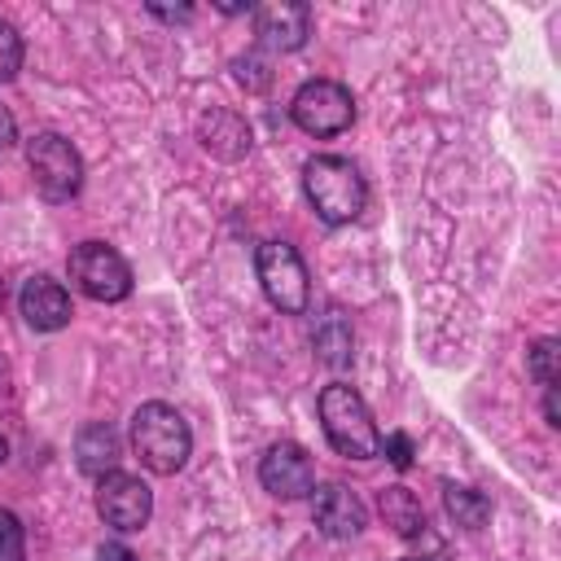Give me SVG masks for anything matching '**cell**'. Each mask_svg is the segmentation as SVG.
<instances>
[{
  "instance_id": "1",
  "label": "cell",
  "mask_w": 561,
  "mask_h": 561,
  "mask_svg": "<svg viewBox=\"0 0 561 561\" xmlns=\"http://www.w3.org/2000/svg\"><path fill=\"white\" fill-rule=\"evenodd\" d=\"M302 193H307L311 210L324 224H333V228L359 219V210L368 202V184H364L359 167L351 158H337V153L307 158V167H302Z\"/></svg>"
},
{
  "instance_id": "2",
  "label": "cell",
  "mask_w": 561,
  "mask_h": 561,
  "mask_svg": "<svg viewBox=\"0 0 561 561\" xmlns=\"http://www.w3.org/2000/svg\"><path fill=\"white\" fill-rule=\"evenodd\" d=\"M131 447H136V456L149 473L171 478V473L184 469V460L193 451V434H188V421L171 403L149 399L131 416Z\"/></svg>"
},
{
  "instance_id": "3",
  "label": "cell",
  "mask_w": 561,
  "mask_h": 561,
  "mask_svg": "<svg viewBox=\"0 0 561 561\" xmlns=\"http://www.w3.org/2000/svg\"><path fill=\"white\" fill-rule=\"evenodd\" d=\"M320 425H324V438L337 456H351V460H373L381 451V434L373 425V412L368 403L359 399L355 386L346 381H333L320 390Z\"/></svg>"
},
{
  "instance_id": "4",
  "label": "cell",
  "mask_w": 561,
  "mask_h": 561,
  "mask_svg": "<svg viewBox=\"0 0 561 561\" xmlns=\"http://www.w3.org/2000/svg\"><path fill=\"white\" fill-rule=\"evenodd\" d=\"M254 272L259 285L267 294V302L285 316H302L311 302V285H307V263L289 241H263L254 250Z\"/></svg>"
},
{
  "instance_id": "5",
  "label": "cell",
  "mask_w": 561,
  "mask_h": 561,
  "mask_svg": "<svg viewBox=\"0 0 561 561\" xmlns=\"http://www.w3.org/2000/svg\"><path fill=\"white\" fill-rule=\"evenodd\" d=\"M26 167L35 175V188L44 202H70L83 188V158L79 149L57 136V131H39L26 145Z\"/></svg>"
},
{
  "instance_id": "6",
  "label": "cell",
  "mask_w": 561,
  "mask_h": 561,
  "mask_svg": "<svg viewBox=\"0 0 561 561\" xmlns=\"http://www.w3.org/2000/svg\"><path fill=\"white\" fill-rule=\"evenodd\" d=\"M70 280L92 298V302H123L131 294V267L127 259L105 245V241H79L66 259Z\"/></svg>"
},
{
  "instance_id": "7",
  "label": "cell",
  "mask_w": 561,
  "mask_h": 561,
  "mask_svg": "<svg viewBox=\"0 0 561 561\" xmlns=\"http://www.w3.org/2000/svg\"><path fill=\"white\" fill-rule=\"evenodd\" d=\"M289 118L307 136H337L355 123V101L337 79H307L289 101Z\"/></svg>"
},
{
  "instance_id": "8",
  "label": "cell",
  "mask_w": 561,
  "mask_h": 561,
  "mask_svg": "<svg viewBox=\"0 0 561 561\" xmlns=\"http://www.w3.org/2000/svg\"><path fill=\"white\" fill-rule=\"evenodd\" d=\"M96 513H101L105 526H114L123 535L145 530L149 517H153V491L136 473L114 469V473L96 478Z\"/></svg>"
},
{
  "instance_id": "9",
  "label": "cell",
  "mask_w": 561,
  "mask_h": 561,
  "mask_svg": "<svg viewBox=\"0 0 561 561\" xmlns=\"http://www.w3.org/2000/svg\"><path fill=\"white\" fill-rule=\"evenodd\" d=\"M259 482L276 500H302L316 491V465L298 443H272L259 460Z\"/></svg>"
},
{
  "instance_id": "10",
  "label": "cell",
  "mask_w": 561,
  "mask_h": 561,
  "mask_svg": "<svg viewBox=\"0 0 561 561\" xmlns=\"http://www.w3.org/2000/svg\"><path fill=\"white\" fill-rule=\"evenodd\" d=\"M254 35L272 53H294L311 35V9L298 0H272L254 9Z\"/></svg>"
},
{
  "instance_id": "11",
  "label": "cell",
  "mask_w": 561,
  "mask_h": 561,
  "mask_svg": "<svg viewBox=\"0 0 561 561\" xmlns=\"http://www.w3.org/2000/svg\"><path fill=\"white\" fill-rule=\"evenodd\" d=\"M311 522L329 539H355L368 526V508H364V500L351 486L329 482V486H320L311 495Z\"/></svg>"
},
{
  "instance_id": "12",
  "label": "cell",
  "mask_w": 561,
  "mask_h": 561,
  "mask_svg": "<svg viewBox=\"0 0 561 561\" xmlns=\"http://www.w3.org/2000/svg\"><path fill=\"white\" fill-rule=\"evenodd\" d=\"M18 307H22V320H26L35 333H57V329H66V324H70V316H75L66 285H61V280H53V276H44V272H39V276H31V280L22 285Z\"/></svg>"
},
{
  "instance_id": "13",
  "label": "cell",
  "mask_w": 561,
  "mask_h": 561,
  "mask_svg": "<svg viewBox=\"0 0 561 561\" xmlns=\"http://www.w3.org/2000/svg\"><path fill=\"white\" fill-rule=\"evenodd\" d=\"M118 456H123V438L110 421H88L75 438V460L88 478H105L118 469Z\"/></svg>"
},
{
  "instance_id": "14",
  "label": "cell",
  "mask_w": 561,
  "mask_h": 561,
  "mask_svg": "<svg viewBox=\"0 0 561 561\" xmlns=\"http://www.w3.org/2000/svg\"><path fill=\"white\" fill-rule=\"evenodd\" d=\"M197 136H202V149L215 153V158H224V162L250 153V127H245L232 110H210V114L202 118Z\"/></svg>"
},
{
  "instance_id": "15",
  "label": "cell",
  "mask_w": 561,
  "mask_h": 561,
  "mask_svg": "<svg viewBox=\"0 0 561 561\" xmlns=\"http://www.w3.org/2000/svg\"><path fill=\"white\" fill-rule=\"evenodd\" d=\"M377 508H381V517H386V526L394 535H403V539H421L425 535V508L408 486H386L377 495Z\"/></svg>"
},
{
  "instance_id": "16",
  "label": "cell",
  "mask_w": 561,
  "mask_h": 561,
  "mask_svg": "<svg viewBox=\"0 0 561 561\" xmlns=\"http://www.w3.org/2000/svg\"><path fill=\"white\" fill-rule=\"evenodd\" d=\"M311 346H316V359H320V364H329V368H346V364H351V355H355L351 324H346L337 311H329V316L316 324Z\"/></svg>"
},
{
  "instance_id": "17",
  "label": "cell",
  "mask_w": 561,
  "mask_h": 561,
  "mask_svg": "<svg viewBox=\"0 0 561 561\" xmlns=\"http://www.w3.org/2000/svg\"><path fill=\"white\" fill-rule=\"evenodd\" d=\"M443 504H447V517H451L460 530H482L486 517H491V500H486L482 491H473V486L447 482V486H443Z\"/></svg>"
},
{
  "instance_id": "18",
  "label": "cell",
  "mask_w": 561,
  "mask_h": 561,
  "mask_svg": "<svg viewBox=\"0 0 561 561\" xmlns=\"http://www.w3.org/2000/svg\"><path fill=\"white\" fill-rule=\"evenodd\" d=\"M0 561H26V530L13 508H0Z\"/></svg>"
},
{
  "instance_id": "19",
  "label": "cell",
  "mask_w": 561,
  "mask_h": 561,
  "mask_svg": "<svg viewBox=\"0 0 561 561\" xmlns=\"http://www.w3.org/2000/svg\"><path fill=\"white\" fill-rule=\"evenodd\" d=\"M557 342L552 337H539L535 346H530V373H535V381L543 386V390H557Z\"/></svg>"
},
{
  "instance_id": "20",
  "label": "cell",
  "mask_w": 561,
  "mask_h": 561,
  "mask_svg": "<svg viewBox=\"0 0 561 561\" xmlns=\"http://www.w3.org/2000/svg\"><path fill=\"white\" fill-rule=\"evenodd\" d=\"M22 70V35L0 18V83H9Z\"/></svg>"
},
{
  "instance_id": "21",
  "label": "cell",
  "mask_w": 561,
  "mask_h": 561,
  "mask_svg": "<svg viewBox=\"0 0 561 561\" xmlns=\"http://www.w3.org/2000/svg\"><path fill=\"white\" fill-rule=\"evenodd\" d=\"M237 79L245 83V88H267V61H263V53H245V57H237Z\"/></svg>"
},
{
  "instance_id": "22",
  "label": "cell",
  "mask_w": 561,
  "mask_h": 561,
  "mask_svg": "<svg viewBox=\"0 0 561 561\" xmlns=\"http://www.w3.org/2000/svg\"><path fill=\"white\" fill-rule=\"evenodd\" d=\"M381 447H386V456H390L394 469H408V465H412V438H408V434H386Z\"/></svg>"
},
{
  "instance_id": "23",
  "label": "cell",
  "mask_w": 561,
  "mask_h": 561,
  "mask_svg": "<svg viewBox=\"0 0 561 561\" xmlns=\"http://www.w3.org/2000/svg\"><path fill=\"white\" fill-rule=\"evenodd\" d=\"M18 145V118L9 114V105H0V149H13Z\"/></svg>"
},
{
  "instance_id": "24",
  "label": "cell",
  "mask_w": 561,
  "mask_h": 561,
  "mask_svg": "<svg viewBox=\"0 0 561 561\" xmlns=\"http://www.w3.org/2000/svg\"><path fill=\"white\" fill-rule=\"evenodd\" d=\"M96 561H136V552L123 548V543H101L96 548Z\"/></svg>"
},
{
  "instance_id": "25",
  "label": "cell",
  "mask_w": 561,
  "mask_h": 561,
  "mask_svg": "<svg viewBox=\"0 0 561 561\" xmlns=\"http://www.w3.org/2000/svg\"><path fill=\"white\" fill-rule=\"evenodd\" d=\"M149 13H153V18H167V22H188V18H193V9H184V4H180V9H162V4H149Z\"/></svg>"
},
{
  "instance_id": "26",
  "label": "cell",
  "mask_w": 561,
  "mask_h": 561,
  "mask_svg": "<svg viewBox=\"0 0 561 561\" xmlns=\"http://www.w3.org/2000/svg\"><path fill=\"white\" fill-rule=\"evenodd\" d=\"M4 456H9V443H4V438H0V465H4Z\"/></svg>"
},
{
  "instance_id": "27",
  "label": "cell",
  "mask_w": 561,
  "mask_h": 561,
  "mask_svg": "<svg viewBox=\"0 0 561 561\" xmlns=\"http://www.w3.org/2000/svg\"><path fill=\"white\" fill-rule=\"evenodd\" d=\"M408 561H425V557H408Z\"/></svg>"
}]
</instances>
